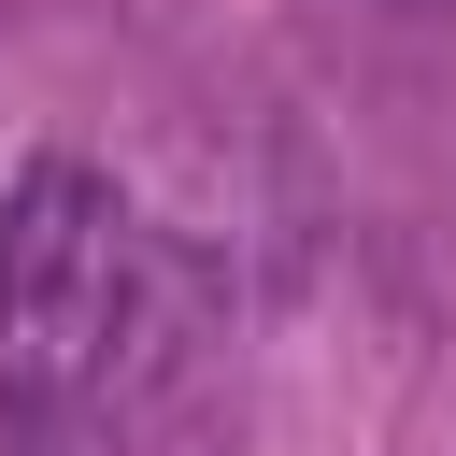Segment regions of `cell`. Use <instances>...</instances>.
Segmentation results:
<instances>
[{
    "instance_id": "obj_1",
    "label": "cell",
    "mask_w": 456,
    "mask_h": 456,
    "mask_svg": "<svg viewBox=\"0 0 456 456\" xmlns=\"http://www.w3.org/2000/svg\"><path fill=\"white\" fill-rule=\"evenodd\" d=\"M142 314H157V256L128 185H100L86 157H28L0 185V413L28 442L114 413V385L142 370Z\"/></svg>"
}]
</instances>
